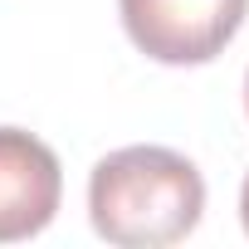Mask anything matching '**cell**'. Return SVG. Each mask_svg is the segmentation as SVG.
<instances>
[{
    "label": "cell",
    "instance_id": "3957f363",
    "mask_svg": "<svg viewBox=\"0 0 249 249\" xmlns=\"http://www.w3.org/2000/svg\"><path fill=\"white\" fill-rule=\"evenodd\" d=\"M64 200L59 157L25 127H0V244L35 239Z\"/></svg>",
    "mask_w": 249,
    "mask_h": 249
},
{
    "label": "cell",
    "instance_id": "277c9868",
    "mask_svg": "<svg viewBox=\"0 0 249 249\" xmlns=\"http://www.w3.org/2000/svg\"><path fill=\"white\" fill-rule=\"evenodd\" d=\"M239 220H244V234H249V176H244V191H239Z\"/></svg>",
    "mask_w": 249,
    "mask_h": 249
},
{
    "label": "cell",
    "instance_id": "6da1fadb",
    "mask_svg": "<svg viewBox=\"0 0 249 249\" xmlns=\"http://www.w3.org/2000/svg\"><path fill=\"white\" fill-rule=\"evenodd\" d=\"M205 181L171 147L107 152L88 176V220L117 249H161L200 225Z\"/></svg>",
    "mask_w": 249,
    "mask_h": 249
},
{
    "label": "cell",
    "instance_id": "7a4b0ae2",
    "mask_svg": "<svg viewBox=\"0 0 249 249\" xmlns=\"http://www.w3.org/2000/svg\"><path fill=\"white\" fill-rule=\"evenodd\" d=\"M127 39L157 64H210L239 35L249 0H117Z\"/></svg>",
    "mask_w": 249,
    "mask_h": 249
},
{
    "label": "cell",
    "instance_id": "5b68a950",
    "mask_svg": "<svg viewBox=\"0 0 249 249\" xmlns=\"http://www.w3.org/2000/svg\"><path fill=\"white\" fill-rule=\"evenodd\" d=\"M244 112H249V73H244Z\"/></svg>",
    "mask_w": 249,
    "mask_h": 249
}]
</instances>
